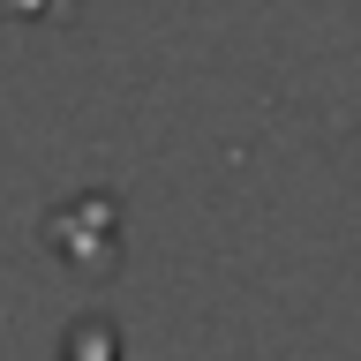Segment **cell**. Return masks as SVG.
<instances>
[{"label": "cell", "mask_w": 361, "mask_h": 361, "mask_svg": "<svg viewBox=\"0 0 361 361\" xmlns=\"http://www.w3.org/2000/svg\"><path fill=\"white\" fill-rule=\"evenodd\" d=\"M68 361H121V338H113V324H75L68 331Z\"/></svg>", "instance_id": "6da1fadb"}]
</instances>
